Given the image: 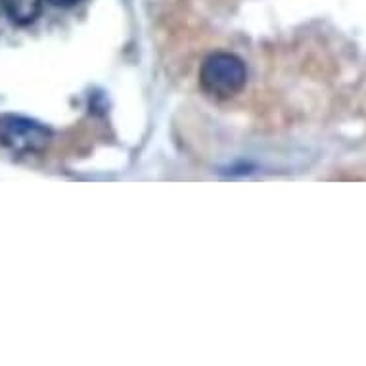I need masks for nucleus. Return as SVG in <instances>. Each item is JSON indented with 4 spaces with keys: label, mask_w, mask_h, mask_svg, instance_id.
Returning a JSON list of instances; mask_svg holds the SVG:
<instances>
[{
    "label": "nucleus",
    "mask_w": 366,
    "mask_h": 366,
    "mask_svg": "<svg viewBox=\"0 0 366 366\" xmlns=\"http://www.w3.org/2000/svg\"><path fill=\"white\" fill-rule=\"evenodd\" d=\"M247 83V67L232 52H213L199 67V86L205 94L228 100L240 94Z\"/></svg>",
    "instance_id": "nucleus-1"
},
{
    "label": "nucleus",
    "mask_w": 366,
    "mask_h": 366,
    "mask_svg": "<svg viewBox=\"0 0 366 366\" xmlns=\"http://www.w3.org/2000/svg\"><path fill=\"white\" fill-rule=\"evenodd\" d=\"M44 0H0V8L14 25L25 27L35 24L42 12Z\"/></svg>",
    "instance_id": "nucleus-3"
},
{
    "label": "nucleus",
    "mask_w": 366,
    "mask_h": 366,
    "mask_svg": "<svg viewBox=\"0 0 366 366\" xmlns=\"http://www.w3.org/2000/svg\"><path fill=\"white\" fill-rule=\"evenodd\" d=\"M46 2H50L52 6H58V8H71L75 6V4H79L81 0H46Z\"/></svg>",
    "instance_id": "nucleus-4"
},
{
    "label": "nucleus",
    "mask_w": 366,
    "mask_h": 366,
    "mask_svg": "<svg viewBox=\"0 0 366 366\" xmlns=\"http://www.w3.org/2000/svg\"><path fill=\"white\" fill-rule=\"evenodd\" d=\"M52 142V131L39 121L24 115L0 117V146L12 154H42Z\"/></svg>",
    "instance_id": "nucleus-2"
}]
</instances>
